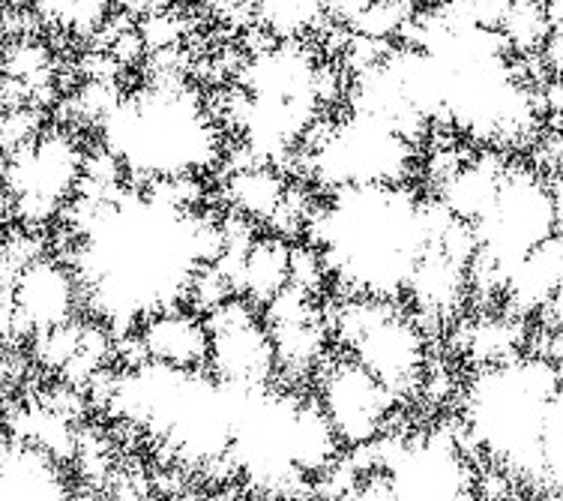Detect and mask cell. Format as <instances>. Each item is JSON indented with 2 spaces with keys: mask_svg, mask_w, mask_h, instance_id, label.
Wrapping results in <instances>:
<instances>
[{
  "mask_svg": "<svg viewBox=\"0 0 563 501\" xmlns=\"http://www.w3.org/2000/svg\"><path fill=\"white\" fill-rule=\"evenodd\" d=\"M66 210L78 238L69 264L85 288V306L114 337L184 306L196 273L225 247L222 222L147 189H123L106 202L76 193Z\"/></svg>",
  "mask_w": 563,
  "mask_h": 501,
  "instance_id": "1",
  "label": "cell"
},
{
  "mask_svg": "<svg viewBox=\"0 0 563 501\" xmlns=\"http://www.w3.org/2000/svg\"><path fill=\"white\" fill-rule=\"evenodd\" d=\"M306 240L321 252L330 280L351 295L396 297L408 292L429 250L426 202L405 184L327 189L306 219Z\"/></svg>",
  "mask_w": 563,
  "mask_h": 501,
  "instance_id": "2",
  "label": "cell"
},
{
  "mask_svg": "<svg viewBox=\"0 0 563 501\" xmlns=\"http://www.w3.org/2000/svg\"><path fill=\"white\" fill-rule=\"evenodd\" d=\"M99 132V144L118 156L126 175H139L144 184L198 175L222 156L217 118L192 90L174 81H156L132 97H120Z\"/></svg>",
  "mask_w": 563,
  "mask_h": 501,
  "instance_id": "3",
  "label": "cell"
},
{
  "mask_svg": "<svg viewBox=\"0 0 563 501\" xmlns=\"http://www.w3.org/2000/svg\"><path fill=\"white\" fill-rule=\"evenodd\" d=\"M563 388L552 358H516L479 372L467 382L462 417L474 447L504 471L542 478L545 409Z\"/></svg>",
  "mask_w": 563,
  "mask_h": 501,
  "instance_id": "4",
  "label": "cell"
},
{
  "mask_svg": "<svg viewBox=\"0 0 563 501\" xmlns=\"http://www.w3.org/2000/svg\"><path fill=\"white\" fill-rule=\"evenodd\" d=\"M417 144L387 123L347 111L321 135H306V177L324 189L405 184L413 172Z\"/></svg>",
  "mask_w": 563,
  "mask_h": 501,
  "instance_id": "5",
  "label": "cell"
},
{
  "mask_svg": "<svg viewBox=\"0 0 563 501\" xmlns=\"http://www.w3.org/2000/svg\"><path fill=\"white\" fill-rule=\"evenodd\" d=\"M85 163V144L66 130H43L19 151L7 153V214H15V222L31 231L64 217L81 186Z\"/></svg>",
  "mask_w": 563,
  "mask_h": 501,
  "instance_id": "6",
  "label": "cell"
},
{
  "mask_svg": "<svg viewBox=\"0 0 563 501\" xmlns=\"http://www.w3.org/2000/svg\"><path fill=\"white\" fill-rule=\"evenodd\" d=\"M336 334L368 372L387 384L396 400L413 391L426 372V337L393 297L354 295L336 313Z\"/></svg>",
  "mask_w": 563,
  "mask_h": 501,
  "instance_id": "7",
  "label": "cell"
},
{
  "mask_svg": "<svg viewBox=\"0 0 563 501\" xmlns=\"http://www.w3.org/2000/svg\"><path fill=\"white\" fill-rule=\"evenodd\" d=\"M474 231L477 264L504 288L509 268L554 238V186L531 168L507 165L498 196Z\"/></svg>",
  "mask_w": 563,
  "mask_h": 501,
  "instance_id": "8",
  "label": "cell"
},
{
  "mask_svg": "<svg viewBox=\"0 0 563 501\" xmlns=\"http://www.w3.org/2000/svg\"><path fill=\"white\" fill-rule=\"evenodd\" d=\"M363 447L372 457V471L378 469L380 478L387 480L390 499L455 501L477 492L462 447L446 433H429L413 442L380 433Z\"/></svg>",
  "mask_w": 563,
  "mask_h": 501,
  "instance_id": "9",
  "label": "cell"
},
{
  "mask_svg": "<svg viewBox=\"0 0 563 501\" xmlns=\"http://www.w3.org/2000/svg\"><path fill=\"white\" fill-rule=\"evenodd\" d=\"M85 288L76 268L55 255H36L19 271L3 264V339L36 337L78 318Z\"/></svg>",
  "mask_w": 563,
  "mask_h": 501,
  "instance_id": "10",
  "label": "cell"
},
{
  "mask_svg": "<svg viewBox=\"0 0 563 501\" xmlns=\"http://www.w3.org/2000/svg\"><path fill=\"white\" fill-rule=\"evenodd\" d=\"M210 330L207 372L219 382L273 384L279 375V355L267 322H261L250 297L231 295L205 316Z\"/></svg>",
  "mask_w": 563,
  "mask_h": 501,
  "instance_id": "11",
  "label": "cell"
},
{
  "mask_svg": "<svg viewBox=\"0 0 563 501\" xmlns=\"http://www.w3.org/2000/svg\"><path fill=\"white\" fill-rule=\"evenodd\" d=\"M318 400L336 426L342 447H360L384 433L396 393L357 358H339L324 367Z\"/></svg>",
  "mask_w": 563,
  "mask_h": 501,
  "instance_id": "12",
  "label": "cell"
},
{
  "mask_svg": "<svg viewBox=\"0 0 563 501\" xmlns=\"http://www.w3.org/2000/svg\"><path fill=\"white\" fill-rule=\"evenodd\" d=\"M0 499L3 501H55L69 499L64 462L45 447L24 438H7L0 457Z\"/></svg>",
  "mask_w": 563,
  "mask_h": 501,
  "instance_id": "13",
  "label": "cell"
},
{
  "mask_svg": "<svg viewBox=\"0 0 563 501\" xmlns=\"http://www.w3.org/2000/svg\"><path fill=\"white\" fill-rule=\"evenodd\" d=\"M147 358L177 367V370H201L207 367L210 330L201 313L189 306H174L156 313L141 327H135Z\"/></svg>",
  "mask_w": 563,
  "mask_h": 501,
  "instance_id": "14",
  "label": "cell"
},
{
  "mask_svg": "<svg viewBox=\"0 0 563 501\" xmlns=\"http://www.w3.org/2000/svg\"><path fill=\"white\" fill-rule=\"evenodd\" d=\"M563 271V238L554 235L542 247L528 252L525 259L509 268L504 276V292L512 304V313L531 316L537 309H545L552 301L554 288L561 283Z\"/></svg>",
  "mask_w": 563,
  "mask_h": 501,
  "instance_id": "15",
  "label": "cell"
},
{
  "mask_svg": "<svg viewBox=\"0 0 563 501\" xmlns=\"http://www.w3.org/2000/svg\"><path fill=\"white\" fill-rule=\"evenodd\" d=\"M504 175H507V165L500 163L495 153H483L477 160L459 163L441 181V205L455 219H465L474 226L498 196Z\"/></svg>",
  "mask_w": 563,
  "mask_h": 501,
  "instance_id": "16",
  "label": "cell"
},
{
  "mask_svg": "<svg viewBox=\"0 0 563 501\" xmlns=\"http://www.w3.org/2000/svg\"><path fill=\"white\" fill-rule=\"evenodd\" d=\"M342 438L327 417L321 400H297L291 424V459L294 469L303 478H321L342 454Z\"/></svg>",
  "mask_w": 563,
  "mask_h": 501,
  "instance_id": "17",
  "label": "cell"
},
{
  "mask_svg": "<svg viewBox=\"0 0 563 501\" xmlns=\"http://www.w3.org/2000/svg\"><path fill=\"white\" fill-rule=\"evenodd\" d=\"M291 186L285 184L279 165L271 163H246L231 168L225 181V198L228 207L234 214L250 217L258 226H271L276 210L288 196Z\"/></svg>",
  "mask_w": 563,
  "mask_h": 501,
  "instance_id": "18",
  "label": "cell"
},
{
  "mask_svg": "<svg viewBox=\"0 0 563 501\" xmlns=\"http://www.w3.org/2000/svg\"><path fill=\"white\" fill-rule=\"evenodd\" d=\"M291 285V243L285 235H258L252 240L243 273L240 295L250 297L255 306H267L276 295Z\"/></svg>",
  "mask_w": 563,
  "mask_h": 501,
  "instance_id": "19",
  "label": "cell"
},
{
  "mask_svg": "<svg viewBox=\"0 0 563 501\" xmlns=\"http://www.w3.org/2000/svg\"><path fill=\"white\" fill-rule=\"evenodd\" d=\"M12 438H24L31 445L45 447L48 454H55L60 462L78 457V433L73 429V417L57 412L52 405H27L19 409L10 424Z\"/></svg>",
  "mask_w": 563,
  "mask_h": 501,
  "instance_id": "20",
  "label": "cell"
},
{
  "mask_svg": "<svg viewBox=\"0 0 563 501\" xmlns=\"http://www.w3.org/2000/svg\"><path fill=\"white\" fill-rule=\"evenodd\" d=\"M333 0H255L252 12L271 40H306L330 19Z\"/></svg>",
  "mask_w": 563,
  "mask_h": 501,
  "instance_id": "21",
  "label": "cell"
},
{
  "mask_svg": "<svg viewBox=\"0 0 563 501\" xmlns=\"http://www.w3.org/2000/svg\"><path fill=\"white\" fill-rule=\"evenodd\" d=\"M114 0H36V15L73 36H90L109 24Z\"/></svg>",
  "mask_w": 563,
  "mask_h": 501,
  "instance_id": "22",
  "label": "cell"
},
{
  "mask_svg": "<svg viewBox=\"0 0 563 501\" xmlns=\"http://www.w3.org/2000/svg\"><path fill=\"white\" fill-rule=\"evenodd\" d=\"M500 33L516 55H542L549 43V10L545 3H509Z\"/></svg>",
  "mask_w": 563,
  "mask_h": 501,
  "instance_id": "23",
  "label": "cell"
},
{
  "mask_svg": "<svg viewBox=\"0 0 563 501\" xmlns=\"http://www.w3.org/2000/svg\"><path fill=\"white\" fill-rule=\"evenodd\" d=\"M521 346V330H516L507 318H486L471 327L467 334V358H474L479 367L504 363L516 358Z\"/></svg>",
  "mask_w": 563,
  "mask_h": 501,
  "instance_id": "24",
  "label": "cell"
},
{
  "mask_svg": "<svg viewBox=\"0 0 563 501\" xmlns=\"http://www.w3.org/2000/svg\"><path fill=\"white\" fill-rule=\"evenodd\" d=\"M542 478L554 490L563 492V388L552 396L545 409V426H542Z\"/></svg>",
  "mask_w": 563,
  "mask_h": 501,
  "instance_id": "25",
  "label": "cell"
},
{
  "mask_svg": "<svg viewBox=\"0 0 563 501\" xmlns=\"http://www.w3.org/2000/svg\"><path fill=\"white\" fill-rule=\"evenodd\" d=\"M545 10H549V43L542 57L558 76H563V0H545Z\"/></svg>",
  "mask_w": 563,
  "mask_h": 501,
  "instance_id": "26",
  "label": "cell"
},
{
  "mask_svg": "<svg viewBox=\"0 0 563 501\" xmlns=\"http://www.w3.org/2000/svg\"><path fill=\"white\" fill-rule=\"evenodd\" d=\"M120 7L130 12L132 19H147V15L168 10V0H120Z\"/></svg>",
  "mask_w": 563,
  "mask_h": 501,
  "instance_id": "27",
  "label": "cell"
},
{
  "mask_svg": "<svg viewBox=\"0 0 563 501\" xmlns=\"http://www.w3.org/2000/svg\"><path fill=\"white\" fill-rule=\"evenodd\" d=\"M545 309H549V316H552V325L563 330V271H561V283H558V288H554L552 301H549Z\"/></svg>",
  "mask_w": 563,
  "mask_h": 501,
  "instance_id": "28",
  "label": "cell"
},
{
  "mask_svg": "<svg viewBox=\"0 0 563 501\" xmlns=\"http://www.w3.org/2000/svg\"><path fill=\"white\" fill-rule=\"evenodd\" d=\"M554 235L563 238V181L554 184Z\"/></svg>",
  "mask_w": 563,
  "mask_h": 501,
  "instance_id": "29",
  "label": "cell"
},
{
  "mask_svg": "<svg viewBox=\"0 0 563 501\" xmlns=\"http://www.w3.org/2000/svg\"><path fill=\"white\" fill-rule=\"evenodd\" d=\"M554 165L561 168V175H563V132L558 135V142H554Z\"/></svg>",
  "mask_w": 563,
  "mask_h": 501,
  "instance_id": "30",
  "label": "cell"
},
{
  "mask_svg": "<svg viewBox=\"0 0 563 501\" xmlns=\"http://www.w3.org/2000/svg\"><path fill=\"white\" fill-rule=\"evenodd\" d=\"M507 3H545V0H507Z\"/></svg>",
  "mask_w": 563,
  "mask_h": 501,
  "instance_id": "31",
  "label": "cell"
}]
</instances>
